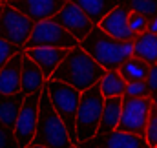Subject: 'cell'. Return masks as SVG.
I'll use <instances>...</instances> for the list:
<instances>
[{"label":"cell","mask_w":157,"mask_h":148,"mask_svg":"<svg viewBox=\"0 0 157 148\" xmlns=\"http://www.w3.org/2000/svg\"><path fill=\"white\" fill-rule=\"evenodd\" d=\"M102 103H104V97L101 95L97 84L91 86L90 90L80 92L77 115H75V137L78 143H84L95 137L99 121H101Z\"/></svg>","instance_id":"5b68a950"},{"label":"cell","mask_w":157,"mask_h":148,"mask_svg":"<svg viewBox=\"0 0 157 148\" xmlns=\"http://www.w3.org/2000/svg\"><path fill=\"white\" fill-rule=\"evenodd\" d=\"M44 88H46L48 99H49V103H51L55 113L60 117L62 124L68 130V135H70L71 145L77 146L78 141H77V137H75V115H77L80 92H77L75 88H71V86H68L64 82L51 80V79L46 80Z\"/></svg>","instance_id":"277c9868"},{"label":"cell","mask_w":157,"mask_h":148,"mask_svg":"<svg viewBox=\"0 0 157 148\" xmlns=\"http://www.w3.org/2000/svg\"><path fill=\"white\" fill-rule=\"evenodd\" d=\"M0 148H17L13 130L4 124H0Z\"/></svg>","instance_id":"83f0119b"},{"label":"cell","mask_w":157,"mask_h":148,"mask_svg":"<svg viewBox=\"0 0 157 148\" xmlns=\"http://www.w3.org/2000/svg\"><path fill=\"white\" fill-rule=\"evenodd\" d=\"M0 4H2V0H0Z\"/></svg>","instance_id":"e575fe53"},{"label":"cell","mask_w":157,"mask_h":148,"mask_svg":"<svg viewBox=\"0 0 157 148\" xmlns=\"http://www.w3.org/2000/svg\"><path fill=\"white\" fill-rule=\"evenodd\" d=\"M53 20H55L62 29H66L77 42L84 40V38L88 37V33L91 31V28H93L91 20L78 9L75 4H71V2H68V0H66L64 6L60 7V11L53 17Z\"/></svg>","instance_id":"30bf717a"},{"label":"cell","mask_w":157,"mask_h":148,"mask_svg":"<svg viewBox=\"0 0 157 148\" xmlns=\"http://www.w3.org/2000/svg\"><path fill=\"white\" fill-rule=\"evenodd\" d=\"M126 17H128V9H126L122 4H119L115 9H112V11L97 24V28H99L101 31H104L108 37L115 38V40H122V42L133 40L130 29H128Z\"/></svg>","instance_id":"5bb4252c"},{"label":"cell","mask_w":157,"mask_h":148,"mask_svg":"<svg viewBox=\"0 0 157 148\" xmlns=\"http://www.w3.org/2000/svg\"><path fill=\"white\" fill-rule=\"evenodd\" d=\"M28 148H46V146H40V145H33V143H31Z\"/></svg>","instance_id":"4dcf8cb0"},{"label":"cell","mask_w":157,"mask_h":148,"mask_svg":"<svg viewBox=\"0 0 157 148\" xmlns=\"http://www.w3.org/2000/svg\"><path fill=\"white\" fill-rule=\"evenodd\" d=\"M22 103H24V93L22 92H18L15 95H6V97L0 95V124L13 130Z\"/></svg>","instance_id":"ffe728a7"},{"label":"cell","mask_w":157,"mask_h":148,"mask_svg":"<svg viewBox=\"0 0 157 148\" xmlns=\"http://www.w3.org/2000/svg\"><path fill=\"white\" fill-rule=\"evenodd\" d=\"M24 53H15L0 70V95H15L20 92V68Z\"/></svg>","instance_id":"9a60e30c"},{"label":"cell","mask_w":157,"mask_h":148,"mask_svg":"<svg viewBox=\"0 0 157 148\" xmlns=\"http://www.w3.org/2000/svg\"><path fill=\"white\" fill-rule=\"evenodd\" d=\"M4 2H7V0H2V4H4Z\"/></svg>","instance_id":"d6a6232c"},{"label":"cell","mask_w":157,"mask_h":148,"mask_svg":"<svg viewBox=\"0 0 157 148\" xmlns=\"http://www.w3.org/2000/svg\"><path fill=\"white\" fill-rule=\"evenodd\" d=\"M124 97H132V99H146V97H150L152 99V93H150L148 84L144 80H141V82H130V84H126Z\"/></svg>","instance_id":"484cf974"},{"label":"cell","mask_w":157,"mask_h":148,"mask_svg":"<svg viewBox=\"0 0 157 148\" xmlns=\"http://www.w3.org/2000/svg\"><path fill=\"white\" fill-rule=\"evenodd\" d=\"M75 4L78 9L91 20L93 26H97L112 9H115L121 0H68Z\"/></svg>","instance_id":"e0dca14e"},{"label":"cell","mask_w":157,"mask_h":148,"mask_svg":"<svg viewBox=\"0 0 157 148\" xmlns=\"http://www.w3.org/2000/svg\"><path fill=\"white\" fill-rule=\"evenodd\" d=\"M132 44H133L132 57L146 62L148 66H154L157 62V35L144 31L133 38Z\"/></svg>","instance_id":"ac0fdd59"},{"label":"cell","mask_w":157,"mask_h":148,"mask_svg":"<svg viewBox=\"0 0 157 148\" xmlns=\"http://www.w3.org/2000/svg\"><path fill=\"white\" fill-rule=\"evenodd\" d=\"M148 17L144 15H139V13H130L128 11V17H126V22H128V29L132 33V37L135 38L137 35L144 33L146 31V26H148Z\"/></svg>","instance_id":"cb8c5ba5"},{"label":"cell","mask_w":157,"mask_h":148,"mask_svg":"<svg viewBox=\"0 0 157 148\" xmlns=\"http://www.w3.org/2000/svg\"><path fill=\"white\" fill-rule=\"evenodd\" d=\"M73 148H78V146H73Z\"/></svg>","instance_id":"836d02e7"},{"label":"cell","mask_w":157,"mask_h":148,"mask_svg":"<svg viewBox=\"0 0 157 148\" xmlns=\"http://www.w3.org/2000/svg\"><path fill=\"white\" fill-rule=\"evenodd\" d=\"M144 141L148 143L150 148H157V108L154 106L150 115H148V121H146V126H144Z\"/></svg>","instance_id":"d4e9b609"},{"label":"cell","mask_w":157,"mask_h":148,"mask_svg":"<svg viewBox=\"0 0 157 148\" xmlns=\"http://www.w3.org/2000/svg\"><path fill=\"white\" fill-rule=\"evenodd\" d=\"M97 86H99L101 95L104 99H110V97H122L124 95L126 82L121 79L117 70H112V72H106L101 77V80L97 82Z\"/></svg>","instance_id":"7402d4cb"},{"label":"cell","mask_w":157,"mask_h":148,"mask_svg":"<svg viewBox=\"0 0 157 148\" xmlns=\"http://www.w3.org/2000/svg\"><path fill=\"white\" fill-rule=\"evenodd\" d=\"M144 82L148 84V88H150V93H152V99L155 101L157 99V66H150V70H148V75H146V79H144Z\"/></svg>","instance_id":"f1b7e54d"},{"label":"cell","mask_w":157,"mask_h":148,"mask_svg":"<svg viewBox=\"0 0 157 148\" xmlns=\"http://www.w3.org/2000/svg\"><path fill=\"white\" fill-rule=\"evenodd\" d=\"M119 117H121V97H110V99H104L97 134H108V132L117 130Z\"/></svg>","instance_id":"d6986e66"},{"label":"cell","mask_w":157,"mask_h":148,"mask_svg":"<svg viewBox=\"0 0 157 148\" xmlns=\"http://www.w3.org/2000/svg\"><path fill=\"white\" fill-rule=\"evenodd\" d=\"M78 148H150L144 137L124 134V132H108V134H95L90 141L78 143Z\"/></svg>","instance_id":"8fae6325"},{"label":"cell","mask_w":157,"mask_h":148,"mask_svg":"<svg viewBox=\"0 0 157 148\" xmlns=\"http://www.w3.org/2000/svg\"><path fill=\"white\" fill-rule=\"evenodd\" d=\"M148 70H150V66L146 62H143V60H139L135 57H130V59H126L117 68V73L121 75V79L126 84H130V82H141V80H144L146 75H148Z\"/></svg>","instance_id":"44dd1931"},{"label":"cell","mask_w":157,"mask_h":148,"mask_svg":"<svg viewBox=\"0 0 157 148\" xmlns=\"http://www.w3.org/2000/svg\"><path fill=\"white\" fill-rule=\"evenodd\" d=\"M39 97L40 92L33 95H24V103L20 106V111L13 126L17 148H28L33 143V135L37 128V115H39Z\"/></svg>","instance_id":"9c48e42d"},{"label":"cell","mask_w":157,"mask_h":148,"mask_svg":"<svg viewBox=\"0 0 157 148\" xmlns=\"http://www.w3.org/2000/svg\"><path fill=\"white\" fill-rule=\"evenodd\" d=\"M33 145H40L46 148H73L68 130L62 124L60 117L55 113L46 88L40 90L39 97V115H37V128L33 135Z\"/></svg>","instance_id":"3957f363"},{"label":"cell","mask_w":157,"mask_h":148,"mask_svg":"<svg viewBox=\"0 0 157 148\" xmlns=\"http://www.w3.org/2000/svg\"><path fill=\"white\" fill-rule=\"evenodd\" d=\"M155 106V101L146 99H132V97H121V117H119L117 130L124 134H133L139 137H144V126L148 121V115Z\"/></svg>","instance_id":"8992f818"},{"label":"cell","mask_w":157,"mask_h":148,"mask_svg":"<svg viewBox=\"0 0 157 148\" xmlns=\"http://www.w3.org/2000/svg\"><path fill=\"white\" fill-rule=\"evenodd\" d=\"M104 73L106 72L80 46H77V48H71L66 51L64 60L55 68V72L51 73L49 79L64 82V84L75 88L77 92H84V90H90L91 86H95Z\"/></svg>","instance_id":"6da1fadb"},{"label":"cell","mask_w":157,"mask_h":148,"mask_svg":"<svg viewBox=\"0 0 157 148\" xmlns=\"http://www.w3.org/2000/svg\"><path fill=\"white\" fill-rule=\"evenodd\" d=\"M66 0H7L11 7H15L18 13H22L26 18H29L33 24L40 20L53 18Z\"/></svg>","instance_id":"7c38bea8"},{"label":"cell","mask_w":157,"mask_h":148,"mask_svg":"<svg viewBox=\"0 0 157 148\" xmlns=\"http://www.w3.org/2000/svg\"><path fill=\"white\" fill-rule=\"evenodd\" d=\"M18 51H22V48H17V46H13V44H9V42H6V40L0 38V70H2V66H4L15 53H18Z\"/></svg>","instance_id":"4316f807"},{"label":"cell","mask_w":157,"mask_h":148,"mask_svg":"<svg viewBox=\"0 0 157 148\" xmlns=\"http://www.w3.org/2000/svg\"><path fill=\"white\" fill-rule=\"evenodd\" d=\"M0 15H2V4H0Z\"/></svg>","instance_id":"1f68e13d"},{"label":"cell","mask_w":157,"mask_h":148,"mask_svg":"<svg viewBox=\"0 0 157 148\" xmlns=\"http://www.w3.org/2000/svg\"><path fill=\"white\" fill-rule=\"evenodd\" d=\"M40 46L71 49V48H77L78 42L66 29H62L53 18H48V20H40L33 24V31L22 49H31V48H40Z\"/></svg>","instance_id":"52a82bcc"},{"label":"cell","mask_w":157,"mask_h":148,"mask_svg":"<svg viewBox=\"0 0 157 148\" xmlns=\"http://www.w3.org/2000/svg\"><path fill=\"white\" fill-rule=\"evenodd\" d=\"M31 31H33V22L26 18L22 13H18L15 7H11L7 2H4L0 15V38L17 48H24Z\"/></svg>","instance_id":"ba28073f"},{"label":"cell","mask_w":157,"mask_h":148,"mask_svg":"<svg viewBox=\"0 0 157 148\" xmlns=\"http://www.w3.org/2000/svg\"><path fill=\"white\" fill-rule=\"evenodd\" d=\"M78 46L104 72L117 70L126 59L132 57V49H133L132 40H128V42L115 40V38L108 37L104 31H101L97 26L91 28V31L88 33V37L84 38V40H80Z\"/></svg>","instance_id":"7a4b0ae2"},{"label":"cell","mask_w":157,"mask_h":148,"mask_svg":"<svg viewBox=\"0 0 157 148\" xmlns=\"http://www.w3.org/2000/svg\"><path fill=\"white\" fill-rule=\"evenodd\" d=\"M146 31H148V33H152V35H157V18H155V17H152V18L148 20Z\"/></svg>","instance_id":"f546056e"},{"label":"cell","mask_w":157,"mask_h":148,"mask_svg":"<svg viewBox=\"0 0 157 148\" xmlns=\"http://www.w3.org/2000/svg\"><path fill=\"white\" fill-rule=\"evenodd\" d=\"M121 4L130 13H139L148 18L155 17L157 13V0H121Z\"/></svg>","instance_id":"603a6c76"},{"label":"cell","mask_w":157,"mask_h":148,"mask_svg":"<svg viewBox=\"0 0 157 148\" xmlns=\"http://www.w3.org/2000/svg\"><path fill=\"white\" fill-rule=\"evenodd\" d=\"M24 57H28L31 62H35V66L40 70V73L44 75V79L48 80L51 73L55 72V68L64 60L66 51L68 49H60V48H31V49H22Z\"/></svg>","instance_id":"4fadbf2b"},{"label":"cell","mask_w":157,"mask_h":148,"mask_svg":"<svg viewBox=\"0 0 157 148\" xmlns=\"http://www.w3.org/2000/svg\"><path fill=\"white\" fill-rule=\"evenodd\" d=\"M44 84H46V79L35 66V62H31L28 57H24L22 68H20V92L24 95H33V93H39L44 88Z\"/></svg>","instance_id":"2e32d148"}]
</instances>
